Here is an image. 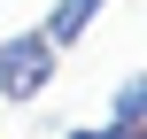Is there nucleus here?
<instances>
[{"instance_id": "f257e3e1", "label": "nucleus", "mask_w": 147, "mask_h": 139, "mask_svg": "<svg viewBox=\"0 0 147 139\" xmlns=\"http://www.w3.org/2000/svg\"><path fill=\"white\" fill-rule=\"evenodd\" d=\"M62 70V46L31 23V31H8L0 39V101H39Z\"/></svg>"}, {"instance_id": "f03ea898", "label": "nucleus", "mask_w": 147, "mask_h": 139, "mask_svg": "<svg viewBox=\"0 0 147 139\" xmlns=\"http://www.w3.org/2000/svg\"><path fill=\"white\" fill-rule=\"evenodd\" d=\"M93 15H101V0H54L39 31H47L54 46H70V39H85V23H93Z\"/></svg>"}, {"instance_id": "7ed1b4c3", "label": "nucleus", "mask_w": 147, "mask_h": 139, "mask_svg": "<svg viewBox=\"0 0 147 139\" xmlns=\"http://www.w3.org/2000/svg\"><path fill=\"white\" fill-rule=\"evenodd\" d=\"M109 116H116V124H132V132L147 124V70H132V77L109 93Z\"/></svg>"}, {"instance_id": "20e7f679", "label": "nucleus", "mask_w": 147, "mask_h": 139, "mask_svg": "<svg viewBox=\"0 0 147 139\" xmlns=\"http://www.w3.org/2000/svg\"><path fill=\"white\" fill-rule=\"evenodd\" d=\"M62 139H132V124H116V116H109V124H70Z\"/></svg>"}, {"instance_id": "39448f33", "label": "nucleus", "mask_w": 147, "mask_h": 139, "mask_svg": "<svg viewBox=\"0 0 147 139\" xmlns=\"http://www.w3.org/2000/svg\"><path fill=\"white\" fill-rule=\"evenodd\" d=\"M132 139H147V124H140V132H132Z\"/></svg>"}, {"instance_id": "423d86ee", "label": "nucleus", "mask_w": 147, "mask_h": 139, "mask_svg": "<svg viewBox=\"0 0 147 139\" xmlns=\"http://www.w3.org/2000/svg\"><path fill=\"white\" fill-rule=\"evenodd\" d=\"M101 8H109V0H101Z\"/></svg>"}]
</instances>
